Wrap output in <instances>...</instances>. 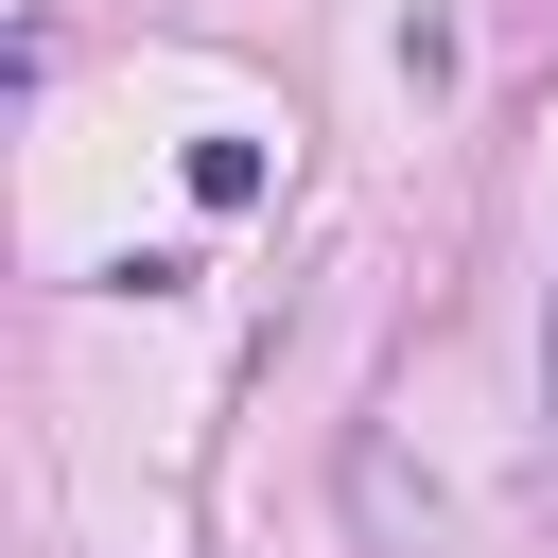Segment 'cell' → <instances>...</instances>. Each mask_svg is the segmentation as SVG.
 Here are the masks:
<instances>
[{"label": "cell", "mask_w": 558, "mask_h": 558, "mask_svg": "<svg viewBox=\"0 0 558 558\" xmlns=\"http://www.w3.org/2000/svg\"><path fill=\"white\" fill-rule=\"evenodd\" d=\"M541 436H558V279H541Z\"/></svg>", "instance_id": "cell-1"}]
</instances>
